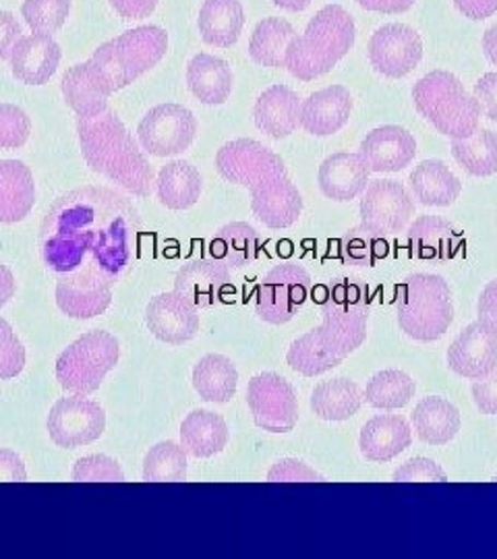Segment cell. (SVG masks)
I'll return each mask as SVG.
<instances>
[{
    "label": "cell",
    "instance_id": "cell-31",
    "mask_svg": "<svg viewBox=\"0 0 497 559\" xmlns=\"http://www.w3.org/2000/svg\"><path fill=\"white\" fill-rule=\"evenodd\" d=\"M409 182L415 200L427 207H448L462 193V182L441 160L421 162L411 173Z\"/></svg>",
    "mask_w": 497,
    "mask_h": 559
},
{
    "label": "cell",
    "instance_id": "cell-8",
    "mask_svg": "<svg viewBox=\"0 0 497 559\" xmlns=\"http://www.w3.org/2000/svg\"><path fill=\"white\" fill-rule=\"evenodd\" d=\"M119 357V340L110 332L94 330L83 334L67 346L57 359L60 388L75 396L94 394L104 378L117 367Z\"/></svg>",
    "mask_w": 497,
    "mask_h": 559
},
{
    "label": "cell",
    "instance_id": "cell-58",
    "mask_svg": "<svg viewBox=\"0 0 497 559\" xmlns=\"http://www.w3.org/2000/svg\"><path fill=\"white\" fill-rule=\"evenodd\" d=\"M15 276L7 265H0V307L15 297Z\"/></svg>",
    "mask_w": 497,
    "mask_h": 559
},
{
    "label": "cell",
    "instance_id": "cell-43",
    "mask_svg": "<svg viewBox=\"0 0 497 559\" xmlns=\"http://www.w3.org/2000/svg\"><path fill=\"white\" fill-rule=\"evenodd\" d=\"M390 253V245L383 235L358 224L348 235L340 240L342 261L358 267H376L378 261L386 260Z\"/></svg>",
    "mask_w": 497,
    "mask_h": 559
},
{
    "label": "cell",
    "instance_id": "cell-34",
    "mask_svg": "<svg viewBox=\"0 0 497 559\" xmlns=\"http://www.w3.org/2000/svg\"><path fill=\"white\" fill-rule=\"evenodd\" d=\"M261 237L258 230L245 222L226 224L210 242V258L226 265L228 270H240L258 260Z\"/></svg>",
    "mask_w": 497,
    "mask_h": 559
},
{
    "label": "cell",
    "instance_id": "cell-55",
    "mask_svg": "<svg viewBox=\"0 0 497 559\" xmlns=\"http://www.w3.org/2000/svg\"><path fill=\"white\" fill-rule=\"evenodd\" d=\"M477 313L478 320L489 323L492 328L497 330V278L492 280L483 288V293L478 297Z\"/></svg>",
    "mask_w": 497,
    "mask_h": 559
},
{
    "label": "cell",
    "instance_id": "cell-27",
    "mask_svg": "<svg viewBox=\"0 0 497 559\" xmlns=\"http://www.w3.org/2000/svg\"><path fill=\"white\" fill-rule=\"evenodd\" d=\"M413 443L409 423L398 415H379L360 429L358 448L369 462H390Z\"/></svg>",
    "mask_w": 497,
    "mask_h": 559
},
{
    "label": "cell",
    "instance_id": "cell-21",
    "mask_svg": "<svg viewBox=\"0 0 497 559\" xmlns=\"http://www.w3.org/2000/svg\"><path fill=\"white\" fill-rule=\"evenodd\" d=\"M62 98L78 117H96L108 108V98L115 94L92 60L73 64L60 81Z\"/></svg>",
    "mask_w": 497,
    "mask_h": 559
},
{
    "label": "cell",
    "instance_id": "cell-23",
    "mask_svg": "<svg viewBox=\"0 0 497 559\" xmlns=\"http://www.w3.org/2000/svg\"><path fill=\"white\" fill-rule=\"evenodd\" d=\"M230 286V270L214 260L187 261L175 278V290L193 307L216 305Z\"/></svg>",
    "mask_w": 497,
    "mask_h": 559
},
{
    "label": "cell",
    "instance_id": "cell-6",
    "mask_svg": "<svg viewBox=\"0 0 497 559\" xmlns=\"http://www.w3.org/2000/svg\"><path fill=\"white\" fill-rule=\"evenodd\" d=\"M413 100L418 115L452 140L471 138L483 117L477 98L450 71H431L421 78L413 87Z\"/></svg>",
    "mask_w": 497,
    "mask_h": 559
},
{
    "label": "cell",
    "instance_id": "cell-57",
    "mask_svg": "<svg viewBox=\"0 0 497 559\" xmlns=\"http://www.w3.org/2000/svg\"><path fill=\"white\" fill-rule=\"evenodd\" d=\"M360 9L383 15H400L413 9L415 0H355Z\"/></svg>",
    "mask_w": 497,
    "mask_h": 559
},
{
    "label": "cell",
    "instance_id": "cell-38",
    "mask_svg": "<svg viewBox=\"0 0 497 559\" xmlns=\"http://www.w3.org/2000/svg\"><path fill=\"white\" fill-rule=\"evenodd\" d=\"M113 300V286H96L78 280L59 278L57 305L73 320H92L102 316Z\"/></svg>",
    "mask_w": 497,
    "mask_h": 559
},
{
    "label": "cell",
    "instance_id": "cell-15",
    "mask_svg": "<svg viewBox=\"0 0 497 559\" xmlns=\"http://www.w3.org/2000/svg\"><path fill=\"white\" fill-rule=\"evenodd\" d=\"M367 55L379 75L402 80L413 73L423 59V40L404 23H388L371 36Z\"/></svg>",
    "mask_w": 497,
    "mask_h": 559
},
{
    "label": "cell",
    "instance_id": "cell-46",
    "mask_svg": "<svg viewBox=\"0 0 497 559\" xmlns=\"http://www.w3.org/2000/svg\"><path fill=\"white\" fill-rule=\"evenodd\" d=\"M73 480L78 483H122L125 473L120 468L119 462L104 454H94V456H85L78 460L75 468H73Z\"/></svg>",
    "mask_w": 497,
    "mask_h": 559
},
{
    "label": "cell",
    "instance_id": "cell-1",
    "mask_svg": "<svg viewBox=\"0 0 497 559\" xmlns=\"http://www.w3.org/2000/svg\"><path fill=\"white\" fill-rule=\"evenodd\" d=\"M135 207L108 189L85 187L57 201L42 235V258L59 278L115 286L140 255Z\"/></svg>",
    "mask_w": 497,
    "mask_h": 559
},
{
    "label": "cell",
    "instance_id": "cell-49",
    "mask_svg": "<svg viewBox=\"0 0 497 559\" xmlns=\"http://www.w3.org/2000/svg\"><path fill=\"white\" fill-rule=\"evenodd\" d=\"M268 480H323L321 475L311 471L305 462L300 460H280L274 464V468L268 473Z\"/></svg>",
    "mask_w": 497,
    "mask_h": 559
},
{
    "label": "cell",
    "instance_id": "cell-26",
    "mask_svg": "<svg viewBox=\"0 0 497 559\" xmlns=\"http://www.w3.org/2000/svg\"><path fill=\"white\" fill-rule=\"evenodd\" d=\"M462 237L454 224L438 216H421L406 230L404 247L418 260H452Z\"/></svg>",
    "mask_w": 497,
    "mask_h": 559
},
{
    "label": "cell",
    "instance_id": "cell-48",
    "mask_svg": "<svg viewBox=\"0 0 497 559\" xmlns=\"http://www.w3.org/2000/svg\"><path fill=\"white\" fill-rule=\"evenodd\" d=\"M394 480H438L443 483L448 480V475L443 473V468L439 466L436 460L431 459H413L404 462L397 473Z\"/></svg>",
    "mask_w": 497,
    "mask_h": 559
},
{
    "label": "cell",
    "instance_id": "cell-60",
    "mask_svg": "<svg viewBox=\"0 0 497 559\" xmlns=\"http://www.w3.org/2000/svg\"><path fill=\"white\" fill-rule=\"evenodd\" d=\"M279 9L282 11H288V13H300L305 11L307 7H311L313 0H272Z\"/></svg>",
    "mask_w": 497,
    "mask_h": 559
},
{
    "label": "cell",
    "instance_id": "cell-41",
    "mask_svg": "<svg viewBox=\"0 0 497 559\" xmlns=\"http://www.w3.org/2000/svg\"><path fill=\"white\" fill-rule=\"evenodd\" d=\"M417 383L415 380L398 369L379 371L365 388V400L369 406L378 411H397L404 408L411 400L415 399Z\"/></svg>",
    "mask_w": 497,
    "mask_h": 559
},
{
    "label": "cell",
    "instance_id": "cell-40",
    "mask_svg": "<svg viewBox=\"0 0 497 559\" xmlns=\"http://www.w3.org/2000/svg\"><path fill=\"white\" fill-rule=\"evenodd\" d=\"M454 160L473 177L485 179L497 175V133L477 129L466 140H452Z\"/></svg>",
    "mask_w": 497,
    "mask_h": 559
},
{
    "label": "cell",
    "instance_id": "cell-25",
    "mask_svg": "<svg viewBox=\"0 0 497 559\" xmlns=\"http://www.w3.org/2000/svg\"><path fill=\"white\" fill-rule=\"evenodd\" d=\"M253 119L259 131L272 140L293 135L300 124V98L286 85L268 87L253 108Z\"/></svg>",
    "mask_w": 497,
    "mask_h": 559
},
{
    "label": "cell",
    "instance_id": "cell-33",
    "mask_svg": "<svg viewBox=\"0 0 497 559\" xmlns=\"http://www.w3.org/2000/svg\"><path fill=\"white\" fill-rule=\"evenodd\" d=\"M228 425L216 413L193 411L180 423L182 448L196 459H212L228 443Z\"/></svg>",
    "mask_w": 497,
    "mask_h": 559
},
{
    "label": "cell",
    "instance_id": "cell-12",
    "mask_svg": "<svg viewBox=\"0 0 497 559\" xmlns=\"http://www.w3.org/2000/svg\"><path fill=\"white\" fill-rule=\"evenodd\" d=\"M360 224L383 237L404 233L415 216V201L397 180H369L358 205Z\"/></svg>",
    "mask_w": 497,
    "mask_h": 559
},
{
    "label": "cell",
    "instance_id": "cell-17",
    "mask_svg": "<svg viewBox=\"0 0 497 559\" xmlns=\"http://www.w3.org/2000/svg\"><path fill=\"white\" fill-rule=\"evenodd\" d=\"M371 173H400L417 156V140L398 124H383L365 135L358 147Z\"/></svg>",
    "mask_w": 497,
    "mask_h": 559
},
{
    "label": "cell",
    "instance_id": "cell-32",
    "mask_svg": "<svg viewBox=\"0 0 497 559\" xmlns=\"http://www.w3.org/2000/svg\"><path fill=\"white\" fill-rule=\"evenodd\" d=\"M411 420L415 425L418 440L427 445H446L460 431V413L452 402L439 396L421 400Z\"/></svg>",
    "mask_w": 497,
    "mask_h": 559
},
{
    "label": "cell",
    "instance_id": "cell-59",
    "mask_svg": "<svg viewBox=\"0 0 497 559\" xmlns=\"http://www.w3.org/2000/svg\"><path fill=\"white\" fill-rule=\"evenodd\" d=\"M483 52L497 67V23L483 34Z\"/></svg>",
    "mask_w": 497,
    "mask_h": 559
},
{
    "label": "cell",
    "instance_id": "cell-35",
    "mask_svg": "<svg viewBox=\"0 0 497 559\" xmlns=\"http://www.w3.org/2000/svg\"><path fill=\"white\" fill-rule=\"evenodd\" d=\"M203 179L191 162L177 160L162 166L156 177V193L168 210H189L198 203Z\"/></svg>",
    "mask_w": 497,
    "mask_h": 559
},
{
    "label": "cell",
    "instance_id": "cell-14",
    "mask_svg": "<svg viewBox=\"0 0 497 559\" xmlns=\"http://www.w3.org/2000/svg\"><path fill=\"white\" fill-rule=\"evenodd\" d=\"M50 440L59 448H80L99 440L106 429V413L94 400L60 399L46 420Z\"/></svg>",
    "mask_w": 497,
    "mask_h": 559
},
{
    "label": "cell",
    "instance_id": "cell-28",
    "mask_svg": "<svg viewBox=\"0 0 497 559\" xmlns=\"http://www.w3.org/2000/svg\"><path fill=\"white\" fill-rule=\"evenodd\" d=\"M187 83L191 94L201 104L220 106L230 98L235 75L226 60L208 52H199L187 64Z\"/></svg>",
    "mask_w": 497,
    "mask_h": 559
},
{
    "label": "cell",
    "instance_id": "cell-54",
    "mask_svg": "<svg viewBox=\"0 0 497 559\" xmlns=\"http://www.w3.org/2000/svg\"><path fill=\"white\" fill-rule=\"evenodd\" d=\"M25 479H27V473L20 454L13 450H0V480L23 483Z\"/></svg>",
    "mask_w": 497,
    "mask_h": 559
},
{
    "label": "cell",
    "instance_id": "cell-50",
    "mask_svg": "<svg viewBox=\"0 0 497 559\" xmlns=\"http://www.w3.org/2000/svg\"><path fill=\"white\" fill-rule=\"evenodd\" d=\"M475 406L483 415H497V371L473 383L471 388Z\"/></svg>",
    "mask_w": 497,
    "mask_h": 559
},
{
    "label": "cell",
    "instance_id": "cell-42",
    "mask_svg": "<svg viewBox=\"0 0 497 559\" xmlns=\"http://www.w3.org/2000/svg\"><path fill=\"white\" fill-rule=\"evenodd\" d=\"M143 480L180 483L187 480V450L175 441H159L143 460Z\"/></svg>",
    "mask_w": 497,
    "mask_h": 559
},
{
    "label": "cell",
    "instance_id": "cell-13",
    "mask_svg": "<svg viewBox=\"0 0 497 559\" xmlns=\"http://www.w3.org/2000/svg\"><path fill=\"white\" fill-rule=\"evenodd\" d=\"M216 168L222 179L247 189L256 187L261 180L288 175L286 164L279 154L256 140L224 143L216 154Z\"/></svg>",
    "mask_w": 497,
    "mask_h": 559
},
{
    "label": "cell",
    "instance_id": "cell-4",
    "mask_svg": "<svg viewBox=\"0 0 497 559\" xmlns=\"http://www.w3.org/2000/svg\"><path fill=\"white\" fill-rule=\"evenodd\" d=\"M357 38L355 21L340 4H328L295 36L286 50L284 69L298 81L328 75L344 59Z\"/></svg>",
    "mask_w": 497,
    "mask_h": 559
},
{
    "label": "cell",
    "instance_id": "cell-45",
    "mask_svg": "<svg viewBox=\"0 0 497 559\" xmlns=\"http://www.w3.org/2000/svg\"><path fill=\"white\" fill-rule=\"evenodd\" d=\"M32 133V120L13 104H0V150H17Z\"/></svg>",
    "mask_w": 497,
    "mask_h": 559
},
{
    "label": "cell",
    "instance_id": "cell-61",
    "mask_svg": "<svg viewBox=\"0 0 497 559\" xmlns=\"http://www.w3.org/2000/svg\"><path fill=\"white\" fill-rule=\"evenodd\" d=\"M496 479H497V477H496Z\"/></svg>",
    "mask_w": 497,
    "mask_h": 559
},
{
    "label": "cell",
    "instance_id": "cell-7",
    "mask_svg": "<svg viewBox=\"0 0 497 559\" xmlns=\"http://www.w3.org/2000/svg\"><path fill=\"white\" fill-rule=\"evenodd\" d=\"M166 50L168 34L158 25H141L102 44L90 60L98 67L110 87L119 92L152 71L166 57Z\"/></svg>",
    "mask_w": 497,
    "mask_h": 559
},
{
    "label": "cell",
    "instance_id": "cell-18",
    "mask_svg": "<svg viewBox=\"0 0 497 559\" xmlns=\"http://www.w3.org/2000/svg\"><path fill=\"white\" fill-rule=\"evenodd\" d=\"M145 323L156 338L166 344H185L199 332L198 307H193L180 293H164L150 300L145 309Z\"/></svg>",
    "mask_w": 497,
    "mask_h": 559
},
{
    "label": "cell",
    "instance_id": "cell-3",
    "mask_svg": "<svg viewBox=\"0 0 497 559\" xmlns=\"http://www.w3.org/2000/svg\"><path fill=\"white\" fill-rule=\"evenodd\" d=\"M78 138L81 154L94 173L138 198L152 193L156 173L117 112L106 108L96 117H78Z\"/></svg>",
    "mask_w": 497,
    "mask_h": 559
},
{
    "label": "cell",
    "instance_id": "cell-30",
    "mask_svg": "<svg viewBox=\"0 0 497 559\" xmlns=\"http://www.w3.org/2000/svg\"><path fill=\"white\" fill-rule=\"evenodd\" d=\"M245 9L240 0H203L199 9V34L214 48H230L240 38Z\"/></svg>",
    "mask_w": 497,
    "mask_h": 559
},
{
    "label": "cell",
    "instance_id": "cell-11",
    "mask_svg": "<svg viewBox=\"0 0 497 559\" xmlns=\"http://www.w3.org/2000/svg\"><path fill=\"white\" fill-rule=\"evenodd\" d=\"M311 290L309 274L295 263L276 265L258 288L259 320L282 325L295 318Z\"/></svg>",
    "mask_w": 497,
    "mask_h": 559
},
{
    "label": "cell",
    "instance_id": "cell-56",
    "mask_svg": "<svg viewBox=\"0 0 497 559\" xmlns=\"http://www.w3.org/2000/svg\"><path fill=\"white\" fill-rule=\"evenodd\" d=\"M454 4L471 21L489 20L497 13V0H454Z\"/></svg>",
    "mask_w": 497,
    "mask_h": 559
},
{
    "label": "cell",
    "instance_id": "cell-10",
    "mask_svg": "<svg viewBox=\"0 0 497 559\" xmlns=\"http://www.w3.org/2000/svg\"><path fill=\"white\" fill-rule=\"evenodd\" d=\"M247 404L259 429L291 433L298 423L295 388L279 373H258L247 385Z\"/></svg>",
    "mask_w": 497,
    "mask_h": 559
},
{
    "label": "cell",
    "instance_id": "cell-20",
    "mask_svg": "<svg viewBox=\"0 0 497 559\" xmlns=\"http://www.w3.org/2000/svg\"><path fill=\"white\" fill-rule=\"evenodd\" d=\"M353 112V96L344 85L323 87L300 102V127L316 138L336 135Z\"/></svg>",
    "mask_w": 497,
    "mask_h": 559
},
{
    "label": "cell",
    "instance_id": "cell-53",
    "mask_svg": "<svg viewBox=\"0 0 497 559\" xmlns=\"http://www.w3.org/2000/svg\"><path fill=\"white\" fill-rule=\"evenodd\" d=\"M159 0H110L113 9L119 13L122 20L140 21L150 17Z\"/></svg>",
    "mask_w": 497,
    "mask_h": 559
},
{
    "label": "cell",
    "instance_id": "cell-24",
    "mask_svg": "<svg viewBox=\"0 0 497 559\" xmlns=\"http://www.w3.org/2000/svg\"><path fill=\"white\" fill-rule=\"evenodd\" d=\"M369 166L360 154L340 152L321 162L319 166V189L332 201H353L369 185Z\"/></svg>",
    "mask_w": 497,
    "mask_h": 559
},
{
    "label": "cell",
    "instance_id": "cell-22",
    "mask_svg": "<svg viewBox=\"0 0 497 559\" xmlns=\"http://www.w3.org/2000/svg\"><path fill=\"white\" fill-rule=\"evenodd\" d=\"M62 52L52 36H23L11 52V71L25 85H46L59 69Z\"/></svg>",
    "mask_w": 497,
    "mask_h": 559
},
{
    "label": "cell",
    "instance_id": "cell-37",
    "mask_svg": "<svg viewBox=\"0 0 497 559\" xmlns=\"http://www.w3.org/2000/svg\"><path fill=\"white\" fill-rule=\"evenodd\" d=\"M365 394L348 378L321 381L311 394V411L323 420H348L355 417L363 406Z\"/></svg>",
    "mask_w": 497,
    "mask_h": 559
},
{
    "label": "cell",
    "instance_id": "cell-39",
    "mask_svg": "<svg viewBox=\"0 0 497 559\" xmlns=\"http://www.w3.org/2000/svg\"><path fill=\"white\" fill-rule=\"evenodd\" d=\"M295 36L297 29L288 21L265 17L259 21L258 27L251 34L249 57L261 67L282 69L286 64V50Z\"/></svg>",
    "mask_w": 497,
    "mask_h": 559
},
{
    "label": "cell",
    "instance_id": "cell-16",
    "mask_svg": "<svg viewBox=\"0 0 497 559\" xmlns=\"http://www.w3.org/2000/svg\"><path fill=\"white\" fill-rule=\"evenodd\" d=\"M448 367L466 380H481L497 369V330L485 321L469 323L448 348Z\"/></svg>",
    "mask_w": 497,
    "mask_h": 559
},
{
    "label": "cell",
    "instance_id": "cell-51",
    "mask_svg": "<svg viewBox=\"0 0 497 559\" xmlns=\"http://www.w3.org/2000/svg\"><path fill=\"white\" fill-rule=\"evenodd\" d=\"M21 38L23 27L17 17L9 11H0V60L11 59V52Z\"/></svg>",
    "mask_w": 497,
    "mask_h": 559
},
{
    "label": "cell",
    "instance_id": "cell-44",
    "mask_svg": "<svg viewBox=\"0 0 497 559\" xmlns=\"http://www.w3.org/2000/svg\"><path fill=\"white\" fill-rule=\"evenodd\" d=\"M71 0H25L21 15L34 34L55 36L69 20Z\"/></svg>",
    "mask_w": 497,
    "mask_h": 559
},
{
    "label": "cell",
    "instance_id": "cell-29",
    "mask_svg": "<svg viewBox=\"0 0 497 559\" xmlns=\"http://www.w3.org/2000/svg\"><path fill=\"white\" fill-rule=\"evenodd\" d=\"M36 203L32 170L20 160H0V222L17 224Z\"/></svg>",
    "mask_w": 497,
    "mask_h": 559
},
{
    "label": "cell",
    "instance_id": "cell-2",
    "mask_svg": "<svg viewBox=\"0 0 497 559\" xmlns=\"http://www.w3.org/2000/svg\"><path fill=\"white\" fill-rule=\"evenodd\" d=\"M371 299L355 280L340 278L321 302L323 323L295 340L286 360L293 371L318 378L353 355L367 338Z\"/></svg>",
    "mask_w": 497,
    "mask_h": 559
},
{
    "label": "cell",
    "instance_id": "cell-5",
    "mask_svg": "<svg viewBox=\"0 0 497 559\" xmlns=\"http://www.w3.org/2000/svg\"><path fill=\"white\" fill-rule=\"evenodd\" d=\"M398 325L409 338L436 342L454 321L450 284L438 274H413L397 286Z\"/></svg>",
    "mask_w": 497,
    "mask_h": 559
},
{
    "label": "cell",
    "instance_id": "cell-47",
    "mask_svg": "<svg viewBox=\"0 0 497 559\" xmlns=\"http://www.w3.org/2000/svg\"><path fill=\"white\" fill-rule=\"evenodd\" d=\"M25 367V348L13 328L0 318V380L17 378Z\"/></svg>",
    "mask_w": 497,
    "mask_h": 559
},
{
    "label": "cell",
    "instance_id": "cell-52",
    "mask_svg": "<svg viewBox=\"0 0 497 559\" xmlns=\"http://www.w3.org/2000/svg\"><path fill=\"white\" fill-rule=\"evenodd\" d=\"M475 98L481 104L483 117L497 122V73H487L475 83Z\"/></svg>",
    "mask_w": 497,
    "mask_h": 559
},
{
    "label": "cell",
    "instance_id": "cell-19",
    "mask_svg": "<svg viewBox=\"0 0 497 559\" xmlns=\"http://www.w3.org/2000/svg\"><path fill=\"white\" fill-rule=\"evenodd\" d=\"M251 191V210L268 228L282 230L298 221L303 214V195L288 175L261 180Z\"/></svg>",
    "mask_w": 497,
    "mask_h": 559
},
{
    "label": "cell",
    "instance_id": "cell-36",
    "mask_svg": "<svg viewBox=\"0 0 497 559\" xmlns=\"http://www.w3.org/2000/svg\"><path fill=\"white\" fill-rule=\"evenodd\" d=\"M191 381L199 399L224 404L230 402L237 394L239 371L235 362L224 355H205L193 367Z\"/></svg>",
    "mask_w": 497,
    "mask_h": 559
},
{
    "label": "cell",
    "instance_id": "cell-9",
    "mask_svg": "<svg viewBox=\"0 0 497 559\" xmlns=\"http://www.w3.org/2000/svg\"><path fill=\"white\" fill-rule=\"evenodd\" d=\"M198 135L196 115L180 104H159L138 127L141 147L158 158L179 156L191 147Z\"/></svg>",
    "mask_w": 497,
    "mask_h": 559
}]
</instances>
